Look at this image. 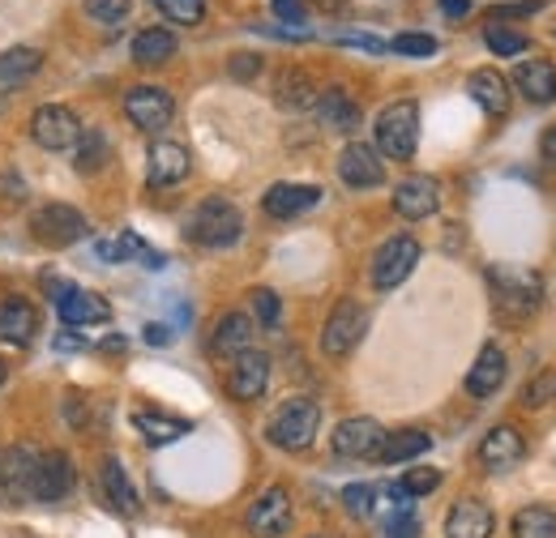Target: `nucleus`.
Returning <instances> with one entry per match:
<instances>
[{"instance_id":"obj_26","label":"nucleus","mask_w":556,"mask_h":538,"mask_svg":"<svg viewBox=\"0 0 556 538\" xmlns=\"http://www.w3.org/2000/svg\"><path fill=\"white\" fill-rule=\"evenodd\" d=\"M253 346V321L244 317V312H223L218 321H214V330H210V350L214 355H240V350H249Z\"/></svg>"},{"instance_id":"obj_18","label":"nucleus","mask_w":556,"mask_h":538,"mask_svg":"<svg viewBox=\"0 0 556 538\" xmlns=\"http://www.w3.org/2000/svg\"><path fill=\"white\" fill-rule=\"evenodd\" d=\"M437 205H441V189H437V180H428V176H407V180L394 189V209H399L407 222L432 218Z\"/></svg>"},{"instance_id":"obj_25","label":"nucleus","mask_w":556,"mask_h":538,"mask_svg":"<svg viewBox=\"0 0 556 538\" xmlns=\"http://www.w3.org/2000/svg\"><path fill=\"white\" fill-rule=\"evenodd\" d=\"M317 120L330 129V133H355L359 129V107H355V99H351L348 90H321V99H317Z\"/></svg>"},{"instance_id":"obj_51","label":"nucleus","mask_w":556,"mask_h":538,"mask_svg":"<svg viewBox=\"0 0 556 538\" xmlns=\"http://www.w3.org/2000/svg\"><path fill=\"white\" fill-rule=\"evenodd\" d=\"M441 9H445L450 17H463V13L471 9V0H441Z\"/></svg>"},{"instance_id":"obj_30","label":"nucleus","mask_w":556,"mask_h":538,"mask_svg":"<svg viewBox=\"0 0 556 538\" xmlns=\"http://www.w3.org/2000/svg\"><path fill=\"white\" fill-rule=\"evenodd\" d=\"M39 68H43V52L39 48H9V52H0V90L26 86Z\"/></svg>"},{"instance_id":"obj_33","label":"nucleus","mask_w":556,"mask_h":538,"mask_svg":"<svg viewBox=\"0 0 556 538\" xmlns=\"http://www.w3.org/2000/svg\"><path fill=\"white\" fill-rule=\"evenodd\" d=\"M432 449V436L424 432V427H403V432H394V436H386V445H381V462H412L419 453H428Z\"/></svg>"},{"instance_id":"obj_12","label":"nucleus","mask_w":556,"mask_h":538,"mask_svg":"<svg viewBox=\"0 0 556 538\" xmlns=\"http://www.w3.org/2000/svg\"><path fill=\"white\" fill-rule=\"evenodd\" d=\"M35 466H39V453L35 449H9V453H0V496L13 500V504L35 500Z\"/></svg>"},{"instance_id":"obj_9","label":"nucleus","mask_w":556,"mask_h":538,"mask_svg":"<svg viewBox=\"0 0 556 538\" xmlns=\"http://www.w3.org/2000/svg\"><path fill=\"white\" fill-rule=\"evenodd\" d=\"M364 330H368V308H364L359 299H339V304H334V312L326 317L321 350L339 359V355L355 350V342L364 337Z\"/></svg>"},{"instance_id":"obj_52","label":"nucleus","mask_w":556,"mask_h":538,"mask_svg":"<svg viewBox=\"0 0 556 538\" xmlns=\"http://www.w3.org/2000/svg\"><path fill=\"white\" fill-rule=\"evenodd\" d=\"M4 376H9V368H4V363H0V385H4Z\"/></svg>"},{"instance_id":"obj_40","label":"nucleus","mask_w":556,"mask_h":538,"mask_svg":"<svg viewBox=\"0 0 556 538\" xmlns=\"http://www.w3.org/2000/svg\"><path fill=\"white\" fill-rule=\"evenodd\" d=\"M129 9H134V0H86V13H90L94 22H103V26L125 22V17H129Z\"/></svg>"},{"instance_id":"obj_29","label":"nucleus","mask_w":556,"mask_h":538,"mask_svg":"<svg viewBox=\"0 0 556 538\" xmlns=\"http://www.w3.org/2000/svg\"><path fill=\"white\" fill-rule=\"evenodd\" d=\"M99 483H103V496H108V504L112 509H121V513H138L141 500L138 491H134V483H129V474L121 466V458H103V466H99Z\"/></svg>"},{"instance_id":"obj_35","label":"nucleus","mask_w":556,"mask_h":538,"mask_svg":"<svg viewBox=\"0 0 556 538\" xmlns=\"http://www.w3.org/2000/svg\"><path fill=\"white\" fill-rule=\"evenodd\" d=\"M514 538H556V513L544 504H531L514 517Z\"/></svg>"},{"instance_id":"obj_50","label":"nucleus","mask_w":556,"mask_h":538,"mask_svg":"<svg viewBox=\"0 0 556 538\" xmlns=\"http://www.w3.org/2000/svg\"><path fill=\"white\" fill-rule=\"evenodd\" d=\"M540 154H544V163H553L556 167V125L544 133V141H540Z\"/></svg>"},{"instance_id":"obj_11","label":"nucleus","mask_w":556,"mask_h":538,"mask_svg":"<svg viewBox=\"0 0 556 538\" xmlns=\"http://www.w3.org/2000/svg\"><path fill=\"white\" fill-rule=\"evenodd\" d=\"M266 385H270V355L266 350H253V346L240 350L231 359V372H227V394L236 402H257L266 394Z\"/></svg>"},{"instance_id":"obj_17","label":"nucleus","mask_w":556,"mask_h":538,"mask_svg":"<svg viewBox=\"0 0 556 538\" xmlns=\"http://www.w3.org/2000/svg\"><path fill=\"white\" fill-rule=\"evenodd\" d=\"M56 312L61 321L73 330H86V325H103L112 317V304L99 295V291H81V286H65L56 295Z\"/></svg>"},{"instance_id":"obj_16","label":"nucleus","mask_w":556,"mask_h":538,"mask_svg":"<svg viewBox=\"0 0 556 538\" xmlns=\"http://www.w3.org/2000/svg\"><path fill=\"white\" fill-rule=\"evenodd\" d=\"M189 167H193V158H189V150H185L180 141H154L150 154H146V180H150L154 189L180 184V180L189 176Z\"/></svg>"},{"instance_id":"obj_1","label":"nucleus","mask_w":556,"mask_h":538,"mask_svg":"<svg viewBox=\"0 0 556 538\" xmlns=\"http://www.w3.org/2000/svg\"><path fill=\"white\" fill-rule=\"evenodd\" d=\"M185 235L198 248H231L244 235V218L227 197H206L189 218H185Z\"/></svg>"},{"instance_id":"obj_31","label":"nucleus","mask_w":556,"mask_h":538,"mask_svg":"<svg viewBox=\"0 0 556 538\" xmlns=\"http://www.w3.org/2000/svg\"><path fill=\"white\" fill-rule=\"evenodd\" d=\"M176 56V35L167 26H146L134 39V65H167Z\"/></svg>"},{"instance_id":"obj_39","label":"nucleus","mask_w":556,"mask_h":538,"mask_svg":"<svg viewBox=\"0 0 556 538\" xmlns=\"http://www.w3.org/2000/svg\"><path fill=\"white\" fill-rule=\"evenodd\" d=\"M159 4V13L167 17V22H176V26H198L202 17H206V0H154Z\"/></svg>"},{"instance_id":"obj_32","label":"nucleus","mask_w":556,"mask_h":538,"mask_svg":"<svg viewBox=\"0 0 556 538\" xmlns=\"http://www.w3.org/2000/svg\"><path fill=\"white\" fill-rule=\"evenodd\" d=\"M467 90H471V99L484 107L488 116H505V112H509V86H505V77H501V73H492V68L471 73Z\"/></svg>"},{"instance_id":"obj_22","label":"nucleus","mask_w":556,"mask_h":538,"mask_svg":"<svg viewBox=\"0 0 556 538\" xmlns=\"http://www.w3.org/2000/svg\"><path fill=\"white\" fill-rule=\"evenodd\" d=\"M317 202H321V189L317 184H270L266 197H262V209L270 218H300V214H308Z\"/></svg>"},{"instance_id":"obj_42","label":"nucleus","mask_w":556,"mask_h":538,"mask_svg":"<svg viewBox=\"0 0 556 538\" xmlns=\"http://www.w3.org/2000/svg\"><path fill=\"white\" fill-rule=\"evenodd\" d=\"M390 48H394L399 56H432V52H437V39H432V35H416V30H407V35H399Z\"/></svg>"},{"instance_id":"obj_20","label":"nucleus","mask_w":556,"mask_h":538,"mask_svg":"<svg viewBox=\"0 0 556 538\" xmlns=\"http://www.w3.org/2000/svg\"><path fill=\"white\" fill-rule=\"evenodd\" d=\"M0 337H4L9 346H30V342L39 337V312H35L30 299L9 295V299L0 304Z\"/></svg>"},{"instance_id":"obj_2","label":"nucleus","mask_w":556,"mask_h":538,"mask_svg":"<svg viewBox=\"0 0 556 538\" xmlns=\"http://www.w3.org/2000/svg\"><path fill=\"white\" fill-rule=\"evenodd\" d=\"M317 427H321V406L313 398H287L266 427V440L282 453H304L317 440Z\"/></svg>"},{"instance_id":"obj_3","label":"nucleus","mask_w":556,"mask_h":538,"mask_svg":"<svg viewBox=\"0 0 556 538\" xmlns=\"http://www.w3.org/2000/svg\"><path fill=\"white\" fill-rule=\"evenodd\" d=\"M488 286H492L496 308H501L505 317H514V321H527V317L540 308V299H544L540 273L518 269V266H492L488 269Z\"/></svg>"},{"instance_id":"obj_5","label":"nucleus","mask_w":556,"mask_h":538,"mask_svg":"<svg viewBox=\"0 0 556 538\" xmlns=\"http://www.w3.org/2000/svg\"><path fill=\"white\" fill-rule=\"evenodd\" d=\"M30 235H35L39 244H48V248H70V244L90 235V222H86V214L73 209V205L48 202L30 214Z\"/></svg>"},{"instance_id":"obj_43","label":"nucleus","mask_w":556,"mask_h":538,"mask_svg":"<svg viewBox=\"0 0 556 538\" xmlns=\"http://www.w3.org/2000/svg\"><path fill=\"white\" fill-rule=\"evenodd\" d=\"M253 312H257V321L262 325H278V317H282V308H278V295L275 291H253Z\"/></svg>"},{"instance_id":"obj_15","label":"nucleus","mask_w":556,"mask_h":538,"mask_svg":"<svg viewBox=\"0 0 556 538\" xmlns=\"http://www.w3.org/2000/svg\"><path fill=\"white\" fill-rule=\"evenodd\" d=\"M73 487H77V471H73L70 453H61V449L39 453V466H35V500L56 504V500L70 496Z\"/></svg>"},{"instance_id":"obj_19","label":"nucleus","mask_w":556,"mask_h":538,"mask_svg":"<svg viewBox=\"0 0 556 538\" xmlns=\"http://www.w3.org/2000/svg\"><path fill=\"white\" fill-rule=\"evenodd\" d=\"M505 372H509L505 350H501L496 342H488L484 350L476 355L471 372H467V394H471V398H492V394L505 385Z\"/></svg>"},{"instance_id":"obj_48","label":"nucleus","mask_w":556,"mask_h":538,"mask_svg":"<svg viewBox=\"0 0 556 538\" xmlns=\"http://www.w3.org/2000/svg\"><path fill=\"white\" fill-rule=\"evenodd\" d=\"M275 13L282 22H304V0H275Z\"/></svg>"},{"instance_id":"obj_46","label":"nucleus","mask_w":556,"mask_h":538,"mask_svg":"<svg viewBox=\"0 0 556 538\" xmlns=\"http://www.w3.org/2000/svg\"><path fill=\"white\" fill-rule=\"evenodd\" d=\"M553 376H548V372H540V376H535V381H531V385H527V394H522V402L527 406H540V402H548V394H553Z\"/></svg>"},{"instance_id":"obj_6","label":"nucleus","mask_w":556,"mask_h":538,"mask_svg":"<svg viewBox=\"0 0 556 538\" xmlns=\"http://www.w3.org/2000/svg\"><path fill=\"white\" fill-rule=\"evenodd\" d=\"M416 266H419V240L416 235H394V240H386L377 248L368 278H372L377 291H394V286H403L412 278Z\"/></svg>"},{"instance_id":"obj_8","label":"nucleus","mask_w":556,"mask_h":538,"mask_svg":"<svg viewBox=\"0 0 556 538\" xmlns=\"http://www.w3.org/2000/svg\"><path fill=\"white\" fill-rule=\"evenodd\" d=\"M386 427L377 423V419H343L339 427H334V436H330V449L339 453V458H348V462H368V458H381V445H386Z\"/></svg>"},{"instance_id":"obj_37","label":"nucleus","mask_w":556,"mask_h":538,"mask_svg":"<svg viewBox=\"0 0 556 538\" xmlns=\"http://www.w3.org/2000/svg\"><path fill=\"white\" fill-rule=\"evenodd\" d=\"M484 39L496 56H522V52H527V35H522V30H514V26H501V22H492V26H488Z\"/></svg>"},{"instance_id":"obj_24","label":"nucleus","mask_w":556,"mask_h":538,"mask_svg":"<svg viewBox=\"0 0 556 538\" xmlns=\"http://www.w3.org/2000/svg\"><path fill=\"white\" fill-rule=\"evenodd\" d=\"M514 86H518V94L531 99V103H553L556 99V65L553 61H544V56L522 61V65L514 68Z\"/></svg>"},{"instance_id":"obj_34","label":"nucleus","mask_w":556,"mask_h":538,"mask_svg":"<svg viewBox=\"0 0 556 538\" xmlns=\"http://www.w3.org/2000/svg\"><path fill=\"white\" fill-rule=\"evenodd\" d=\"M108 154H112V145H108V133H99V129H86L81 141H77V158H73V167L81 171V176H90V171H99L103 163H108Z\"/></svg>"},{"instance_id":"obj_36","label":"nucleus","mask_w":556,"mask_h":538,"mask_svg":"<svg viewBox=\"0 0 556 538\" xmlns=\"http://www.w3.org/2000/svg\"><path fill=\"white\" fill-rule=\"evenodd\" d=\"M99 257H103V261H129V257H146L150 266H159V257L141 248V240L134 235V231H121L116 240H103V244H99Z\"/></svg>"},{"instance_id":"obj_13","label":"nucleus","mask_w":556,"mask_h":538,"mask_svg":"<svg viewBox=\"0 0 556 538\" xmlns=\"http://www.w3.org/2000/svg\"><path fill=\"white\" fill-rule=\"evenodd\" d=\"M339 176L351 189H377V184H386V158L377 154V145L351 141L348 150L339 154Z\"/></svg>"},{"instance_id":"obj_14","label":"nucleus","mask_w":556,"mask_h":538,"mask_svg":"<svg viewBox=\"0 0 556 538\" xmlns=\"http://www.w3.org/2000/svg\"><path fill=\"white\" fill-rule=\"evenodd\" d=\"M291 530V496L282 487H270L253 500L249 509V535L253 538H282Z\"/></svg>"},{"instance_id":"obj_44","label":"nucleus","mask_w":556,"mask_h":538,"mask_svg":"<svg viewBox=\"0 0 556 538\" xmlns=\"http://www.w3.org/2000/svg\"><path fill=\"white\" fill-rule=\"evenodd\" d=\"M386 538H419V522L403 509V513H394L390 517V526H386Z\"/></svg>"},{"instance_id":"obj_49","label":"nucleus","mask_w":556,"mask_h":538,"mask_svg":"<svg viewBox=\"0 0 556 538\" xmlns=\"http://www.w3.org/2000/svg\"><path fill=\"white\" fill-rule=\"evenodd\" d=\"M146 342H150V346H167V342H172V330H167V325H146Z\"/></svg>"},{"instance_id":"obj_4","label":"nucleus","mask_w":556,"mask_h":538,"mask_svg":"<svg viewBox=\"0 0 556 538\" xmlns=\"http://www.w3.org/2000/svg\"><path fill=\"white\" fill-rule=\"evenodd\" d=\"M377 154L381 158H394V163H412L419 150V107L412 99H399L390 103L381 116H377Z\"/></svg>"},{"instance_id":"obj_45","label":"nucleus","mask_w":556,"mask_h":538,"mask_svg":"<svg viewBox=\"0 0 556 538\" xmlns=\"http://www.w3.org/2000/svg\"><path fill=\"white\" fill-rule=\"evenodd\" d=\"M227 68H231V77L249 81V77H257V73H262V56H253V52H236Z\"/></svg>"},{"instance_id":"obj_47","label":"nucleus","mask_w":556,"mask_h":538,"mask_svg":"<svg viewBox=\"0 0 556 538\" xmlns=\"http://www.w3.org/2000/svg\"><path fill=\"white\" fill-rule=\"evenodd\" d=\"M544 0H531V4H496L492 17H527V13H540Z\"/></svg>"},{"instance_id":"obj_10","label":"nucleus","mask_w":556,"mask_h":538,"mask_svg":"<svg viewBox=\"0 0 556 538\" xmlns=\"http://www.w3.org/2000/svg\"><path fill=\"white\" fill-rule=\"evenodd\" d=\"M125 116L138 125L141 133H163L176 116V99L163 86H134L125 94Z\"/></svg>"},{"instance_id":"obj_21","label":"nucleus","mask_w":556,"mask_h":538,"mask_svg":"<svg viewBox=\"0 0 556 538\" xmlns=\"http://www.w3.org/2000/svg\"><path fill=\"white\" fill-rule=\"evenodd\" d=\"M522 453H527L522 432H518V427H509V423L492 427L484 440H480V462H484L488 471H509V466H518V462H522Z\"/></svg>"},{"instance_id":"obj_41","label":"nucleus","mask_w":556,"mask_h":538,"mask_svg":"<svg viewBox=\"0 0 556 538\" xmlns=\"http://www.w3.org/2000/svg\"><path fill=\"white\" fill-rule=\"evenodd\" d=\"M441 487V471H432V466H416V471L403 474V491L416 500V496H428V491H437Z\"/></svg>"},{"instance_id":"obj_23","label":"nucleus","mask_w":556,"mask_h":538,"mask_svg":"<svg viewBox=\"0 0 556 538\" xmlns=\"http://www.w3.org/2000/svg\"><path fill=\"white\" fill-rule=\"evenodd\" d=\"M492 509L484 500H458L445 517V538H492Z\"/></svg>"},{"instance_id":"obj_27","label":"nucleus","mask_w":556,"mask_h":538,"mask_svg":"<svg viewBox=\"0 0 556 538\" xmlns=\"http://www.w3.org/2000/svg\"><path fill=\"white\" fill-rule=\"evenodd\" d=\"M275 99H278V107H287V112H308V107H317L321 90L313 86L308 73H300V68H282L275 81Z\"/></svg>"},{"instance_id":"obj_28","label":"nucleus","mask_w":556,"mask_h":538,"mask_svg":"<svg viewBox=\"0 0 556 538\" xmlns=\"http://www.w3.org/2000/svg\"><path fill=\"white\" fill-rule=\"evenodd\" d=\"M134 427L141 432L146 445H176L193 432L189 419H176V414H159V410H138L134 414Z\"/></svg>"},{"instance_id":"obj_38","label":"nucleus","mask_w":556,"mask_h":538,"mask_svg":"<svg viewBox=\"0 0 556 538\" xmlns=\"http://www.w3.org/2000/svg\"><path fill=\"white\" fill-rule=\"evenodd\" d=\"M343 504H348L351 517H372L381 504V491L372 483H351V487H343Z\"/></svg>"},{"instance_id":"obj_7","label":"nucleus","mask_w":556,"mask_h":538,"mask_svg":"<svg viewBox=\"0 0 556 538\" xmlns=\"http://www.w3.org/2000/svg\"><path fill=\"white\" fill-rule=\"evenodd\" d=\"M81 120L73 116L70 107H61V103H43L35 116H30V137H35V145L39 150H52V154H61V150H73L77 141H81Z\"/></svg>"}]
</instances>
